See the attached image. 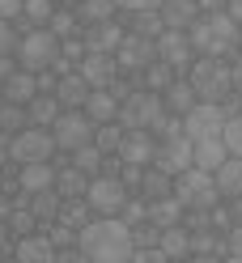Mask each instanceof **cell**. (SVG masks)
<instances>
[{"instance_id": "obj_1", "label": "cell", "mask_w": 242, "mask_h": 263, "mask_svg": "<svg viewBox=\"0 0 242 263\" xmlns=\"http://www.w3.org/2000/svg\"><path fill=\"white\" fill-rule=\"evenodd\" d=\"M77 246L85 251L89 263H127L132 259V229H127L119 217H98L89 225L77 229Z\"/></svg>"}, {"instance_id": "obj_2", "label": "cell", "mask_w": 242, "mask_h": 263, "mask_svg": "<svg viewBox=\"0 0 242 263\" xmlns=\"http://www.w3.org/2000/svg\"><path fill=\"white\" fill-rule=\"evenodd\" d=\"M187 39H191V51L225 60L238 47V26L230 22V13H225V9L221 13H200V17L187 26Z\"/></svg>"}, {"instance_id": "obj_3", "label": "cell", "mask_w": 242, "mask_h": 263, "mask_svg": "<svg viewBox=\"0 0 242 263\" xmlns=\"http://www.w3.org/2000/svg\"><path fill=\"white\" fill-rule=\"evenodd\" d=\"M187 81H191V89H196L200 102H225L234 89V72H230V64L217 60V55H204L196 60L187 68Z\"/></svg>"}, {"instance_id": "obj_4", "label": "cell", "mask_w": 242, "mask_h": 263, "mask_svg": "<svg viewBox=\"0 0 242 263\" xmlns=\"http://www.w3.org/2000/svg\"><path fill=\"white\" fill-rule=\"evenodd\" d=\"M174 200H179L183 208H213L221 200V191L213 183V174L200 170V166H187L174 174Z\"/></svg>"}, {"instance_id": "obj_5", "label": "cell", "mask_w": 242, "mask_h": 263, "mask_svg": "<svg viewBox=\"0 0 242 263\" xmlns=\"http://www.w3.org/2000/svg\"><path fill=\"white\" fill-rule=\"evenodd\" d=\"M55 55H60V39H55L47 26L26 30L22 43H17V64H22L26 72H43V68H51Z\"/></svg>"}, {"instance_id": "obj_6", "label": "cell", "mask_w": 242, "mask_h": 263, "mask_svg": "<svg viewBox=\"0 0 242 263\" xmlns=\"http://www.w3.org/2000/svg\"><path fill=\"white\" fill-rule=\"evenodd\" d=\"M161 115H166L161 93H153V89H132V93L119 102V115H115V119H119L127 132H132V127H144V132H149Z\"/></svg>"}, {"instance_id": "obj_7", "label": "cell", "mask_w": 242, "mask_h": 263, "mask_svg": "<svg viewBox=\"0 0 242 263\" xmlns=\"http://www.w3.org/2000/svg\"><path fill=\"white\" fill-rule=\"evenodd\" d=\"M55 153V140H51V127H22L9 136V161H17V166H26V161H51Z\"/></svg>"}, {"instance_id": "obj_8", "label": "cell", "mask_w": 242, "mask_h": 263, "mask_svg": "<svg viewBox=\"0 0 242 263\" xmlns=\"http://www.w3.org/2000/svg\"><path fill=\"white\" fill-rule=\"evenodd\" d=\"M51 140H55V149H81V144H89L94 140V123H89V115L85 110H60L55 115V123H51Z\"/></svg>"}, {"instance_id": "obj_9", "label": "cell", "mask_w": 242, "mask_h": 263, "mask_svg": "<svg viewBox=\"0 0 242 263\" xmlns=\"http://www.w3.org/2000/svg\"><path fill=\"white\" fill-rule=\"evenodd\" d=\"M225 110L221 102H196L187 115H183V136L187 140H208V136H221L225 127Z\"/></svg>"}, {"instance_id": "obj_10", "label": "cell", "mask_w": 242, "mask_h": 263, "mask_svg": "<svg viewBox=\"0 0 242 263\" xmlns=\"http://www.w3.org/2000/svg\"><path fill=\"white\" fill-rule=\"evenodd\" d=\"M85 200H89V208L98 212V217H115L123 208V200H127V187L115 174H94L89 187H85Z\"/></svg>"}, {"instance_id": "obj_11", "label": "cell", "mask_w": 242, "mask_h": 263, "mask_svg": "<svg viewBox=\"0 0 242 263\" xmlns=\"http://www.w3.org/2000/svg\"><path fill=\"white\" fill-rule=\"evenodd\" d=\"M153 47H157V60L161 64H170L174 72H187L191 68V39H187V30H161V34L153 39Z\"/></svg>"}, {"instance_id": "obj_12", "label": "cell", "mask_w": 242, "mask_h": 263, "mask_svg": "<svg viewBox=\"0 0 242 263\" xmlns=\"http://www.w3.org/2000/svg\"><path fill=\"white\" fill-rule=\"evenodd\" d=\"M153 60H157V47H153V39L123 34V43L115 47V68H123V72H144Z\"/></svg>"}, {"instance_id": "obj_13", "label": "cell", "mask_w": 242, "mask_h": 263, "mask_svg": "<svg viewBox=\"0 0 242 263\" xmlns=\"http://www.w3.org/2000/svg\"><path fill=\"white\" fill-rule=\"evenodd\" d=\"M149 166L157 170H166V174H179L191 166V140L187 136H170V140H157V149H153V161Z\"/></svg>"}, {"instance_id": "obj_14", "label": "cell", "mask_w": 242, "mask_h": 263, "mask_svg": "<svg viewBox=\"0 0 242 263\" xmlns=\"http://www.w3.org/2000/svg\"><path fill=\"white\" fill-rule=\"evenodd\" d=\"M77 72L85 77V85H89V89H106L110 81L119 77L115 55H102V51H85V55L77 60Z\"/></svg>"}, {"instance_id": "obj_15", "label": "cell", "mask_w": 242, "mask_h": 263, "mask_svg": "<svg viewBox=\"0 0 242 263\" xmlns=\"http://www.w3.org/2000/svg\"><path fill=\"white\" fill-rule=\"evenodd\" d=\"M81 43H85V51H102V55H115V47L123 43V26H119L115 17H110V22H98V26H85Z\"/></svg>"}, {"instance_id": "obj_16", "label": "cell", "mask_w": 242, "mask_h": 263, "mask_svg": "<svg viewBox=\"0 0 242 263\" xmlns=\"http://www.w3.org/2000/svg\"><path fill=\"white\" fill-rule=\"evenodd\" d=\"M153 149H157V140L149 136L144 127H132L123 136V144H119V161H127V166H149L153 161Z\"/></svg>"}, {"instance_id": "obj_17", "label": "cell", "mask_w": 242, "mask_h": 263, "mask_svg": "<svg viewBox=\"0 0 242 263\" xmlns=\"http://www.w3.org/2000/svg\"><path fill=\"white\" fill-rule=\"evenodd\" d=\"M85 98H89V85H85V77H81L77 68L64 72V77H55V102L64 110H81V106H85Z\"/></svg>"}, {"instance_id": "obj_18", "label": "cell", "mask_w": 242, "mask_h": 263, "mask_svg": "<svg viewBox=\"0 0 242 263\" xmlns=\"http://www.w3.org/2000/svg\"><path fill=\"white\" fill-rule=\"evenodd\" d=\"M13 259L17 263H55V246H51L47 234H26L13 246Z\"/></svg>"}, {"instance_id": "obj_19", "label": "cell", "mask_w": 242, "mask_h": 263, "mask_svg": "<svg viewBox=\"0 0 242 263\" xmlns=\"http://www.w3.org/2000/svg\"><path fill=\"white\" fill-rule=\"evenodd\" d=\"M17 187H22L26 195L55 187V166H51V161H26V166L17 170Z\"/></svg>"}, {"instance_id": "obj_20", "label": "cell", "mask_w": 242, "mask_h": 263, "mask_svg": "<svg viewBox=\"0 0 242 263\" xmlns=\"http://www.w3.org/2000/svg\"><path fill=\"white\" fill-rule=\"evenodd\" d=\"M26 208L34 212V221H39V225H51V221H60L64 195H60L55 187H47V191H34V195H26Z\"/></svg>"}, {"instance_id": "obj_21", "label": "cell", "mask_w": 242, "mask_h": 263, "mask_svg": "<svg viewBox=\"0 0 242 263\" xmlns=\"http://www.w3.org/2000/svg\"><path fill=\"white\" fill-rule=\"evenodd\" d=\"M161 102H166L170 115H187L191 106L200 102V98H196V89H191V81H187V77H174L170 85L161 89Z\"/></svg>"}, {"instance_id": "obj_22", "label": "cell", "mask_w": 242, "mask_h": 263, "mask_svg": "<svg viewBox=\"0 0 242 263\" xmlns=\"http://www.w3.org/2000/svg\"><path fill=\"white\" fill-rule=\"evenodd\" d=\"M89 115V123L98 127V123H110L119 115V98L110 93V89H89V98H85V106H81Z\"/></svg>"}, {"instance_id": "obj_23", "label": "cell", "mask_w": 242, "mask_h": 263, "mask_svg": "<svg viewBox=\"0 0 242 263\" xmlns=\"http://www.w3.org/2000/svg\"><path fill=\"white\" fill-rule=\"evenodd\" d=\"M136 191H140V200H144V204H149V200H161V195H174V174L157 170V166H144Z\"/></svg>"}, {"instance_id": "obj_24", "label": "cell", "mask_w": 242, "mask_h": 263, "mask_svg": "<svg viewBox=\"0 0 242 263\" xmlns=\"http://www.w3.org/2000/svg\"><path fill=\"white\" fill-rule=\"evenodd\" d=\"M157 13H161V26H166V30H187L191 22L200 17V5H196V0H166Z\"/></svg>"}, {"instance_id": "obj_25", "label": "cell", "mask_w": 242, "mask_h": 263, "mask_svg": "<svg viewBox=\"0 0 242 263\" xmlns=\"http://www.w3.org/2000/svg\"><path fill=\"white\" fill-rule=\"evenodd\" d=\"M230 157L225 153V144H221V136H208V140H191V166H200V170H208L213 174L221 161Z\"/></svg>"}, {"instance_id": "obj_26", "label": "cell", "mask_w": 242, "mask_h": 263, "mask_svg": "<svg viewBox=\"0 0 242 263\" xmlns=\"http://www.w3.org/2000/svg\"><path fill=\"white\" fill-rule=\"evenodd\" d=\"M157 246H161V255H166L170 263H183L191 255V234L183 225H170V229H161L157 234Z\"/></svg>"}, {"instance_id": "obj_27", "label": "cell", "mask_w": 242, "mask_h": 263, "mask_svg": "<svg viewBox=\"0 0 242 263\" xmlns=\"http://www.w3.org/2000/svg\"><path fill=\"white\" fill-rule=\"evenodd\" d=\"M213 183H217V191L225 195V200L242 195V157H225L221 166L213 170Z\"/></svg>"}, {"instance_id": "obj_28", "label": "cell", "mask_w": 242, "mask_h": 263, "mask_svg": "<svg viewBox=\"0 0 242 263\" xmlns=\"http://www.w3.org/2000/svg\"><path fill=\"white\" fill-rule=\"evenodd\" d=\"M0 93H5V102H17V106H26L30 102V98H34L39 93V81H34V72H13L9 81H5V85H0Z\"/></svg>"}, {"instance_id": "obj_29", "label": "cell", "mask_w": 242, "mask_h": 263, "mask_svg": "<svg viewBox=\"0 0 242 263\" xmlns=\"http://www.w3.org/2000/svg\"><path fill=\"white\" fill-rule=\"evenodd\" d=\"M60 110H64V106L55 102V93H34V98L26 102V115H30V123H34V127H51Z\"/></svg>"}, {"instance_id": "obj_30", "label": "cell", "mask_w": 242, "mask_h": 263, "mask_svg": "<svg viewBox=\"0 0 242 263\" xmlns=\"http://www.w3.org/2000/svg\"><path fill=\"white\" fill-rule=\"evenodd\" d=\"M183 221V204L174 200V195H161V200H149V225L157 229H170Z\"/></svg>"}, {"instance_id": "obj_31", "label": "cell", "mask_w": 242, "mask_h": 263, "mask_svg": "<svg viewBox=\"0 0 242 263\" xmlns=\"http://www.w3.org/2000/svg\"><path fill=\"white\" fill-rule=\"evenodd\" d=\"M119 13L115 0H81V9H77V22L81 26H98V22H110Z\"/></svg>"}, {"instance_id": "obj_32", "label": "cell", "mask_w": 242, "mask_h": 263, "mask_svg": "<svg viewBox=\"0 0 242 263\" xmlns=\"http://www.w3.org/2000/svg\"><path fill=\"white\" fill-rule=\"evenodd\" d=\"M123 136H127V127H123L119 119H110V123H98V127H94V144H98V149H102V157L119 153Z\"/></svg>"}, {"instance_id": "obj_33", "label": "cell", "mask_w": 242, "mask_h": 263, "mask_svg": "<svg viewBox=\"0 0 242 263\" xmlns=\"http://www.w3.org/2000/svg\"><path fill=\"white\" fill-rule=\"evenodd\" d=\"M85 187H89V174H81L77 166L55 170V191L64 195V200H81V195H85Z\"/></svg>"}, {"instance_id": "obj_34", "label": "cell", "mask_w": 242, "mask_h": 263, "mask_svg": "<svg viewBox=\"0 0 242 263\" xmlns=\"http://www.w3.org/2000/svg\"><path fill=\"white\" fill-rule=\"evenodd\" d=\"M191 255H225V234H217V229H191Z\"/></svg>"}, {"instance_id": "obj_35", "label": "cell", "mask_w": 242, "mask_h": 263, "mask_svg": "<svg viewBox=\"0 0 242 263\" xmlns=\"http://www.w3.org/2000/svg\"><path fill=\"white\" fill-rule=\"evenodd\" d=\"M51 13H55V0H22V22L30 30H39L51 22Z\"/></svg>"}, {"instance_id": "obj_36", "label": "cell", "mask_w": 242, "mask_h": 263, "mask_svg": "<svg viewBox=\"0 0 242 263\" xmlns=\"http://www.w3.org/2000/svg\"><path fill=\"white\" fill-rule=\"evenodd\" d=\"M72 166H77L81 174H89V178H94V174H102V149H98L94 140H89V144H81V149H72Z\"/></svg>"}, {"instance_id": "obj_37", "label": "cell", "mask_w": 242, "mask_h": 263, "mask_svg": "<svg viewBox=\"0 0 242 263\" xmlns=\"http://www.w3.org/2000/svg\"><path fill=\"white\" fill-rule=\"evenodd\" d=\"M170 81H174V68H170V64H161V60H153L149 68L140 72V89H153V93H161V89L170 85Z\"/></svg>"}, {"instance_id": "obj_38", "label": "cell", "mask_w": 242, "mask_h": 263, "mask_svg": "<svg viewBox=\"0 0 242 263\" xmlns=\"http://www.w3.org/2000/svg\"><path fill=\"white\" fill-rule=\"evenodd\" d=\"M161 13L157 9H140V13H132V34H140V39H157L161 34Z\"/></svg>"}, {"instance_id": "obj_39", "label": "cell", "mask_w": 242, "mask_h": 263, "mask_svg": "<svg viewBox=\"0 0 242 263\" xmlns=\"http://www.w3.org/2000/svg\"><path fill=\"white\" fill-rule=\"evenodd\" d=\"M60 221H64V225H72V229L89 225V221H94V208H89V200H85V195H81V200H68V204L60 208Z\"/></svg>"}, {"instance_id": "obj_40", "label": "cell", "mask_w": 242, "mask_h": 263, "mask_svg": "<svg viewBox=\"0 0 242 263\" xmlns=\"http://www.w3.org/2000/svg\"><path fill=\"white\" fill-rule=\"evenodd\" d=\"M221 144H225V153H230V157H242V115H225Z\"/></svg>"}, {"instance_id": "obj_41", "label": "cell", "mask_w": 242, "mask_h": 263, "mask_svg": "<svg viewBox=\"0 0 242 263\" xmlns=\"http://www.w3.org/2000/svg\"><path fill=\"white\" fill-rule=\"evenodd\" d=\"M47 30L64 43V39H77V30H81V22H77V13H68V9H55L51 13V22H47Z\"/></svg>"}, {"instance_id": "obj_42", "label": "cell", "mask_w": 242, "mask_h": 263, "mask_svg": "<svg viewBox=\"0 0 242 263\" xmlns=\"http://www.w3.org/2000/svg\"><path fill=\"white\" fill-rule=\"evenodd\" d=\"M22 127H30V115H26V106H17V102H5V106H0V132H22Z\"/></svg>"}, {"instance_id": "obj_43", "label": "cell", "mask_w": 242, "mask_h": 263, "mask_svg": "<svg viewBox=\"0 0 242 263\" xmlns=\"http://www.w3.org/2000/svg\"><path fill=\"white\" fill-rule=\"evenodd\" d=\"M115 217H119L127 229H132V225H140V221H149V204H144V200H132V195H127V200H123V208L115 212Z\"/></svg>"}, {"instance_id": "obj_44", "label": "cell", "mask_w": 242, "mask_h": 263, "mask_svg": "<svg viewBox=\"0 0 242 263\" xmlns=\"http://www.w3.org/2000/svg\"><path fill=\"white\" fill-rule=\"evenodd\" d=\"M34 212L30 208H9V229H13V238H26V234H34Z\"/></svg>"}, {"instance_id": "obj_45", "label": "cell", "mask_w": 242, "mask_h": 263, "mask_svg": "<svg viewBox=\"0 0 242 263\" xmlns=\"http://www.w3.org/2000/svg\"><path fill=\"white\" fill-rule=\"evenodd\" d=\"M43 234L51 238L55 251H64V246H77V229H72V225H64V221H51V225L43 229Z\"/></svg>"}, {"instance_id": "obj_46", "label": "cell", "mask_w": 242, "mask_h": 263, "mask_svg": "<svg viewBox=\"0 0 242 263\" xmlns=\"http://www.w3.org/2000/svg\"><path fill=\"white\" fill-rule=\"evenodd\" d=\"M17 30H13V22H0V55H13L17 51Z\"/></svg>"}, {"instance_id": "obj_47", "label": "cell", "mask_w": 242, "mask_h": 263, "mask_svg": "<svg viewBox=\"0 0 242 263\" xmlns=\"http://www.w3.org/2000/svg\"><path fill=\"white\" fill-rule=\"evenodd\" d=\"M132 263H170V259L161 255V246H136V251H132Z\"/></svg>"}, {"instance_id": "obj_48", "label": "cell", "mask_w": 242, "mask_h": 263, "mask_svg": "<svg viewBox=\"0 0 242 263\" xmlns=\"http://www.w3.org/2000/svg\"><path fill=\"white\" fill-rule=\"evenodd\" d=\"M225 255H242V225L225 229Z\"/></svg>"}, {"instance_id": "obj_49", "label": "cell", "mask_w": 242, "mask_h": 263, "mask_svg": "<svg viewBox=\"0 0 242 263\" xmlns=\"http://www.w3.org/2000/svg\"><path fill=\"white\" fill-rule=\"evenodd\" d=\"M55 263H89V259L81 246H64V251H55Z\"/></svg>"}, {"instance_id": "obj_50", "label": "cell", "mask_w": 242, "mask_h": 263, "mask_svg": "<svg viewBox=\"0 0 242 263\" xmlns=\"http://www.w3.org/2000/svg\"><path fill=\"white\" fill-rule=\"evenodd\" d=\"M119 9H127V13H140V9H161L166 0H115Z\"/></svg>"}, {"instance_id": "obj_51", "label": "cell", "mask_w": 242, "mask_h": 263, "mask_svg": "<svg viewBox=\"0 0 242 263\" xmlns=\"http://www.w3.org/2000/svg\"><path fill=\"white\" fill-rule=\"evenodd\" d=\"M22 17V0H0V22H17Z\"/></svg>"}, {"instance_id": "obj_52", "label": "cell", "mask_w": 242, "mask_h": 263, "mask_svg": "<svg viewBox=\"0 0 242 263\" xmlns=\"http://www.w3.org/2000/svg\"><path fill=\"white\" fill-rule=\"evenodd\" d=\"M225 13H230L234 26H242V0H225Z\"/></svg>"}, {"instance_id": "obj_53", "label": "cell", "mask_w": 242, "mask_h": 263, "mask_svg": "<svg viewBox=\"0 0 242 263\" xmlns=\"http://www.w3.org/2000/svg\"><path fill=\"white\" fill-rule=\"evenodd\" d=\"M13 72H17V68H13V60H9V55H0V85H5Z\"/></svg>"}, {"instance_id": "obj_54", "label": "cell", "mask_w": 242, "mask_h": 263, "mask_svg": "<svg viewBox=\"0 0 242 263\" xmlns=\"http://www.w3.org/2000/svg\"><path fill=\"white\" fill-rule=\"evenodd\" d=\"M230 72H234V89H238V93H242V55H238V60H234V68H230Z\"/></svg>"}, {"instance_id": "obj_55", "label": "cell", "mask_w": 242, "mask_h": 263, "mask_svg": "<svg viewBox=\"0 0 242 263\" xmlns=\"http://www.w3.org/2000/svg\"><path fill=\"white\" fill-rule=\"evenodd\" d=\"M230 217H234V225H242V195H234V208H230Z\"/></svg>"}, {"instance_id": "obj_56", "label": "cell", "mask_w": 242, "mask_h": 263, "mask_svg": "<svg viewBox=\"0 0 242 263\" xmlns=\"http://www.w3.org/2000/svg\"><path fill=\"white\" fill-rule=\"evenodd\" d=\"M5 161H9V144H0V166H5Z\"/></svg>"}, {"instance_id": "obj_57", "label": "cell", "mask_w": 242, "mask_h": 263, "mask_svg": "<svg viewBox=\"0 0 242 263\" xmlns=\"http://www.w3.org/2000/svg\"><path fill=\"white\" fill-rule=\"evenodd\" d=\"M221 263H242V255H225V259H221Z\"/></svg>"}, {"instance_id": "obj_58", "label": "cell", "mask_w": 242, "mask_h": 263, "mask_svg": "<svg viewBox=\"0 0 242 263\" xmlns=\"http://www.w3.org/2000/svg\"><path fill=\"white\" fill-rule=\"evenodd\" d=\"M238 47H242V26H238Z\"/></svg>"}, {"instance_id": "obj_59", "label": "cell", "mask_w": 242, "mask_h": 263, "mask_svg": "<svg viewBox=\"0 0 242 263\" xmlns=\"http://www.w3.org/2000/svg\"><path fill=\"white\" fill-rule=\"evenodd\" d=\"M127 263H132V259H127Z\"/></svg>"}, {"instance_id": "obj_60", "label": "cell", "mask_w": 242, "mask_h": 263, "mask_svg": "<svg viewBox=\"0 0 242 263\" xmlns=\"http://www.w3.org/2000/svg\"><path fill=\"white\" fill-rule=\"evenodd\" d=\"M196 5H200V0H196Z\"/></svg>"}]
</instances>
